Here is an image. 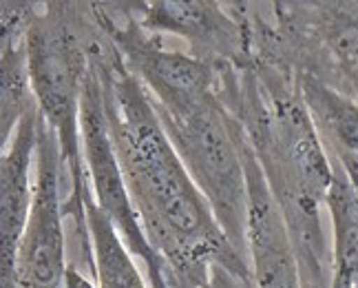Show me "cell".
Masks as SVG:
<instances>
[{"instance_id":"obj_1","label":"cell","mask_w":358,"mask_h":288,"mask_svg":"<svg viewBox=\"0 0 358 288\" xmlns=\"http://www.w3.org/2000/svg\"><path fill=\"white\" fill-rule=\"evenodd\" d=\"M104 109L120 167L171 288H192L210 264L252 277L162 127L144 85L108 43L98 47Z\"/></svg>"},{"instance_id":"obj_2","label":"cell","mask_w":358,"mask_h":288,"mask_svg":"<svg viewBox=\"0 0 358 288\" xmlns=\"http://www.w3.org/2000/svg\"><path fill=\"white\" fill-rule=\"evenodd\" d=\"M219 98L250 140L296 251L303 288H332L334 257L323 209L334 162L303 100L290 64L252 56L222 64Z\"/></svg>"},{"instance_id":"obj_3","label":"cell","mask_w":358,"mask_h":288,"mask_svg":"<svg viewBox=\"0 0 358 288\" xmlns=\"http://www.w3.org/2000/svg\"><path fill=\"white\" fill-rule=\"evenodd\" d=\"M76 25V5L49 3L43 11L31 7L24 32V56L36 107L47 127L56 133L62 162L71 173V196L64 202V215L76 219V228L89 249L87 211L82 200L87 182V169L82 167V91L95 38L80 36Z\"/></svg>"},{"instance_id":"obj_4","label":"cell","mask_w":358,"mask_h":288,"mask_svg":"<svg viewBox=\"0 0 358 288\" xmlns=\"http://www.w3.org/2000/svg\"><path fill=\"white\" fill-rule=\"evenodd\" d=\"M157 116L226 238L248 259V175L235 116L219 91L184 109L157 111Z\"/></svg>"},{"instance_id":"obj_5","label":"cell","mask_w":358,"mask_h":288,"mask_svg":"<svg viewBox=\"0 0 358 288\" xmlns=\"http://www.w3.org/2000/svg\"><path fill=\"white\" fill-rule=\"evenodd\" d=\"M98 47L100 43L95 40L85 91H82V156H85L89 184L98 207L120 231L129 251L142 259L150 288H171L166 266H164L159 255L146 238L142 219L135 211L131 191L127 186V177H124L115 153V144L104 109V87L98 64Z\"/></svg>"},{"instance_id":"obj_6","label":"cell","mask_w":358,"mask_h":288,"mask_svg":"<svg viewBox=\"0 0 358 288\" xmlns=\"http://www.w3.org/2000/svg\"><path fill=\"white\" fill-rule=\"evenodd\" d=\"M62 153L56 133L40 116L38 149L34 171V204L29 222L18 251L16 282L18 288H64L66 242H64V207L60 202V167Z\"/></svg>"},{"instance_id":"obj_7","label":"cell","mask_w":358,"mask_h":288,"mask_svg":"<svg viewBox=\"0 0 358 288\" xmlns=\"http://www.w3.org/2000/svg\"><path fill=\"white\" fill-rule=\"evenodd\" d=\"M140 22L146 32H166L186 40L192 56L215 64L241 67L252 60L250 18L237 9H224L219 3H162L135 5Z\"/></svg>"},{"instance_id":"obj_8","label":"cell","mask_w":358,"mask_h":288,"mask_svg":"<svg viewBox=\"0 0 358 288\" xmlns=\"http://www.w3.org/2000/svg\"><path fill=\"white\" fill-rule=\"evenodd\" d=\"M239 140L248 175V262L255 284L257 288H303L290 231L285 226L279 204L270 193L266 175L241 125Z\"/></svg>"},{"instance_id":"obj_9","label":"cell","mask_w":358,"mask_h":288,"mask_svg":"<svg viewBox=\"0 0 358 288\" xmlns=\"http://www.w3.org/2000/svg\"><path fill=\"white\" fill-rule=\"evenodd\" d=\"M38 125L40 111L31 107L18 127L13 129L11 138L3 144V160H0V286L18 288L16 266L18 251L29 222L36 180H31V171H36V149H38Z\"/></svg>"},{"instance_id":"obj_10","label":"cell","mask_w":358,"mask_h":288,"mask_svg":"<svg viewBox=\"0 0 358 288\" xmlns=\"http://www.w3.org/2000/svg\"><path fill=\"white\" fill-rule=\"evenodd\" d=\"M296 71V69H294ZM299 89L332 160L358 173V100L321 78L296 71Z\"/></svg>"},{"instance_id":"obj_11","label":"cell","mask_w":358,"mask_h":288,"mask_svg":"<svg viewBox=\"0 0 358 288\" xmlns=\"http://www.w3.org/2000/svg\"><path fill=\"white\" fill-rule=\"evenodd\" d=\"M82 200H85L87 211L91 266L98 288H148L120 231L95 202L89 177L85 182V191H82Z\"/></svg>"},{"instance_id":"obj_12","label":"cell","mask_w":358,"mask_h":288,"mask_svg":"<svg viewBox=\"0 0 358 288\" xmlns=\"http://www.w3.org/2000/svg\"><path fill=\"white\" fill-rule=\"evenodd\" d=\"M332 158V156H329ZM334 162V182L327 196V215L332 224V286L354 288L358 282V173Z\"/></svg>"},{"instance_id":"obj_13","label":"cell","mask_w":358,"mask_h":288,"mask_svg":"<svg viewBox=\"0 0 358 288\" xmlns=\"http://www.w3.org/2000/svg\"><path fill=\"white\" fill-rule=\"evenodd\" d=\"M192 288H257V284L255 277L241 275V273L232 270L230 266L215 262Z\"/></svg>"},{"instance_id":"obj_14","label":"cell","mask_w":358,"mask_h":288,"mask_svg":"<svg viewBox=\"0 0 358 288\" xmlns=\"http://www.w3.org/2000/svg\"><path fill=\"white\" fill-rule=\"evenodd\" d=\"M64 288H98V284H93L87 275H82L73 264H69L66 275H64Z\"/></svg>"},{"instance_id":"obj_15","label":"cell","mask_w":358,"mask_h":288,"mask_svg":"<svg viewBox=\"0 0 358 288\" xmlns=\"http://www.w3.org/2000/svg\"><path fill=\"white\" fill-rule=\"evenodd\" d=\"M354 288H358V282H356V286H354Z\"/></svg>"},{"instance_id":"obj_16","label":"cell","mask_w":358,"mask_h":288,"mask_svg":"<svg viewBox=\"0 0 358 288\" xmlns=\"http://www.w3.org/2000/svg\"><path fill=\"white\" fill-rule=\"evenodd\" d=\"M332 288H341V286H332Z\"/></svg>"}]
</instances>
